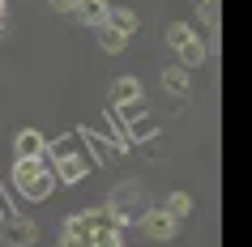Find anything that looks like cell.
Segmentation results:
<instances>
[{"label":"cell","instance_id":"1","mask_svg":"<svg viewBox=\"0 0 252 247\" xmlns=\"http://www.w3.org/2000/svg\"><path fill=\"white\" fill-rule=\"evenodd\" d=\"M107 230H120L116 213L107 205L103 209H81V213H73V218L60 226V239H56V243L60 247H94Z\"/></svg>","mask_w":252,"mask_h":247},{"label":"cell","instance_id":"2","mask_svg":"<svg viewBox=\"0 0 252 247\" xmlns=\"http://www.w3.org/2000/svg\"><path fill=\"white\" fill-rule=\"evenodd\" d=\"M13 183L26 200H47L56 188V170L52 158H17L13 162Z\"/></svg>","mask_w":252,"mask_h":247},{"label":"cell","instance_id":"3","mask_svg":"<svg viewBox=\"0 0 252 247\" xmlns=\"http://www.w3.org/2000/svg\"><path fill=\"white\" fill-rule=\"evenodd\" d=\"M167 43H171V52L180 55V64H184V68H201V64H205V43L197 39V30L188 26V22L167 26Z\"/></svg>","mask_w":252,"mask_h":247},{"label":"cell","instance_id":"4","mask_svg":"<svg viewBox=\"0 0 252 247\" xmlns=\"http://www.w3.org/2000/svg\"><path fill=\"white\" fill-rule=\"evenodd\" d=\"M107 209L116 213L120 226H133V221L146 213V188H141V183H120L116 192H111V200H107Z\"/></svg>","mask_w":252,"mask_h":247},{"label":"cell","instance_id":"5","mask_svg":"<svg viewBox=\"0 0 252 247\" xmlns=\"http://www.w3.org/2000/svg\"><path fill=\"white\" fill-rule=\"evenodd\" d=\"M52 170H56V179H64V183H77L86 170H90V158L81 154L73 141H56L52 145Z\"/></svg>","mask_w":252,"mask_h":247},{"label":"cell","instance_id":"6","mask_svg":"<svg viewBox=\"0 0 252 247\" xmlns=\"http://www.w3.org/2000/svg\"><path fill=\"white\" fill-rule=\"evenodd\" d=\"M137 230L146 234V239H158V243H171L175 234H180V218H171L167 209H146V213L137 218Z\"/></svg>","mask_w":252,"mask_h":247},{"label":"cell","instance_id":"7","mask_svg":"<svg viewBox=\"0 0 252 247\" xmlns=\"http://www.w3.org/2000/svg\"><path fill=\"white\" fill-rule=\"evenodd\" d=\"M0 239H4L9 247H34L39 243V226H34L30 218H9L4 226H0Z\"/></svg>","mask_w":252,"mask_h":247},{"label":"cell","instance_id":"8","mask_svg":"<svg viewBox=\"0 0 252 247\" xmlns=\"http://www.w3.org/2000/svg\"><path fill=\"white\" fill-rule=\"evenodd\" d=\"M13 154H17V158H43V154H47L43 132H39V128H22V132L13 137Z\"/></svg>","mask_w":252,"mask_h":247},{"label":"cell","instance_id":"9","mask_svg":"<svg viewBox=\"0 0 252 247\" xmlns=\"http://www.w3.org/2000/svg\"><path fill=\"white\" fill-rule=\"evenodd\" d=\"M81 22V26H107V17H111V4H107V0H81L77 4V13H73Z\"/></svg>","mask_w":252,"mask_h":247},{"label":"cell","instance_id":"10","mask_svg":"<svg viewBox=\"0 0 252 247\" xmlns=\"http://www.w3.org/2000/svg\"><path fill=\"white\" fill-rule=\"evenodd\" d=\"M107 26H116L120 34H128V39H133L141 22H137V13H133V9H124V4H116V9H111V17H107Z\"/></svg>","mask_w":252,"mask_h":247},{"label":"cell","instance_id":"11","mask_svg":"<svg viewBox=\"0 0 252 247\" xmlns=\"http://www.w3.org/2000/svg\"><path fill=\"white\" fill-rule=\"evenodd\" d=\"M111 98H116L120 107L133 103V98H141V81H137V77H116V85H111Z\"/></svg>","mask_w":252,"mask_h":247},{"label":"cell","instance_id":"12","mask_svg":"<svg viewBox=\"0 0 252 247\" xmlns=\"http://www.w3.org/2000/svg\"><path fill=\"white\" fill-rule=\"evenodd\" d=\"M162 85L171 94H188V68L184 64H167L162 68Z\"/></svg>","mask_w":252,"mask_h":247},{"label":"cell","instance_id":"13","mask_svg":"<svg viewBox=\"0 0 252 247\" xmlns=\"http://www.w3.org/2000/svg\"><path fill=\"white\" fill-rule=\"evenodd\" d=\"M98 47H103V52H124V47H128V34H120L116 26H98Z\"/></svg>","mask_w":252,"mask_h":247},{"label":"cell","instance_id":"14","mask_svg":"<svg viewBox=\"0 0 252 247\" xmlns=\"http://www.w3.org/2000/svg\"><path fill=\"white\" fill-rule=\"evenodd\" d=\"M162 209H167L171 218L184 221V218H192V196H188V192H171L167 200H162Z\"/></svg>","mask_w":252,"mask_h":247},{"label":"cell","instance_id":"15","mask_svg":"<svg viewBox=\"0 0 252 247\" xmlns=\"http://www.w3.org/2000/svg\"><path fill=\"white\" fill-rule=\"evenodd\" d=\"M197 13H201V22H210V26H214V17H218V0H197Z\"/></svg>","mask_w":252,"mask_h":247},{"label":"cell","instance_id":"16","mask_svg":"<svg viewBox=\"0 0 252 247\" xmlns=\"http://www.w3.org/2000/svg\"><path fill=\"white\" fill-rule=\"evenodd\" d=\"M47 4H52V13H77L81 0H47Z\"/></svg>","mask_w":252,"mask_h":247},{"label":"cell","instance_id":"17","mask_svg":"<svg viewBox=\"0 0 252 247\" xmlns=\"http://www.w3.org/2000/svg\"><path fill=\"white\" fill-rule=\"evenodd\" d=\"M94 247H124V239H120V230H107V234H103V239H98Z\"/></svg>","mask_w":252,"mask_h":247},{"label":"cell","instance_id":"18","mask_svg":"<svg viewBox=\"0 0 252 247\" xmlns=\"http://www.w3.org/2000/svg\"><path fill=\"white\" fill-rule=\"evenodd\" d=\"M4 13H9V4H4V0H0V17H4Z\"/></svg>","mask_w":252,"mask_h":247}]
</instances>
